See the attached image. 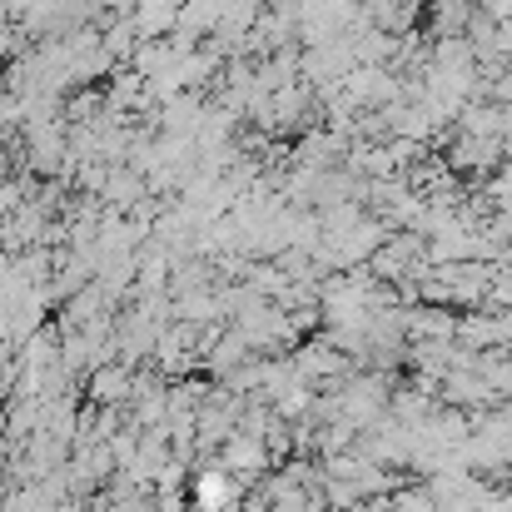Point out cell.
<instances>
[{
	"instance_id": "cell-1",
	"label": "cell",
	"mask_w": 512,
	"mask_h": 512,
	"mask_svg": "<svg viewBox=\"0 0 512 512\" xmlns=\"http://www.w3.org/2000/svg\"><path fill=\"white\" fill-rule=\"evenodd\" d=\"M234 498V483H229V473H204L199 478V508H209V512H219L224 503Z\"/></svg>"
},
{
	"instance_id": "cell-2",
	"label": "cell",
	"mask_w": 512,
	"mask_h": 512,
	"mask_svg": "<svg viewBox=\"0 0 512 512\" xmlns=\"http://www.w3.org/2000/svg\"><path fill=\"white\" fill-rule=\"evenodd\" d=\"M224 463H229V468H259V463H264V453H259L254 443H244V438H239V443H229Z\"/></svg>"
}]
</instances>
